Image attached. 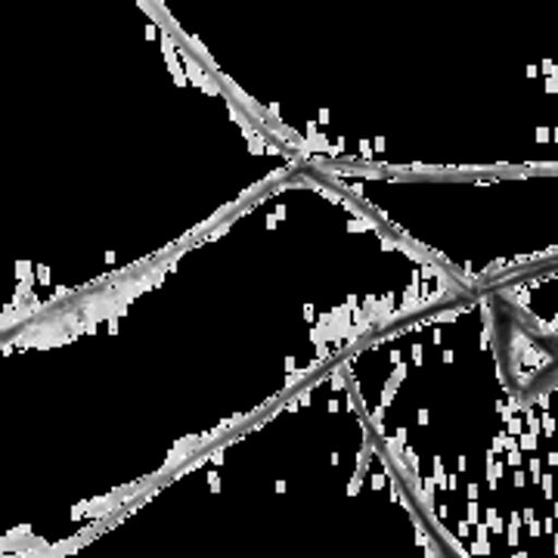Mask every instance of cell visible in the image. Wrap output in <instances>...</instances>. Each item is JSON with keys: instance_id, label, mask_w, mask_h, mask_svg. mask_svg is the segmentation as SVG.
Listing matches in <instances>:
<instances>
[{"instance_id": "obj_2", "label": "cell", "mask_w": 558, "mask_h": 558, "mask_svg": "<svg viewBox=\"0 0 558 558\" xmlns=\"http://www.w3.org/2000/svg\"><path fill=\"white\" fill-rule=\"evenodd\" d=\"M490 295L506 311H512L531 332H537L539 339L558 348V267L509 279L490 289Z\"/></svg>"}, {"instance_id": "obj_1", "label": "cell", "mask_w": 558, "mask_h": 558, "mask_svg": "<svg viewBox=\"0 0 558 558\" xmlns=\"http://www.w3.org/2000/svg\"><path fill=\"white\" fill-rule=\"evenodd\" d=\"M373 438L453 558H558V366L506 376L490 292L344 354Z\"/></svg>"}]
</instances>
